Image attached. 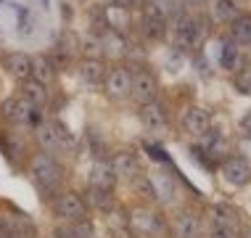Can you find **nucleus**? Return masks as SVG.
I'll list each match as a JSON object with an SVG mask.
<instances>
[{
	"instance_id": "c9c22d12",
	"label": "nucleus",
	"mask_w": 251,
	"mask_h": 238,
	"mask_svg": "<svg viewBox=\"0 0 251 238\" xmlns=\"http://www.w3.org/2000/svg\"><path fill=\"white\" fill-rule=\"evenodd\" d=\"M185 3H188V5H203L206 0H185Z\"/></svg>"
},
{
	"instance_id": "5701e85b",
	"label": "nucleus",
	"mask_w": 251,
	"mask_h": 238,
	"mask_svg": "<svg viewBox=\"0 0 251 238\" xmlns=\"http://www.w3.org/2000/svg\"><path fill=\"white\" fill-rule=\"evenodd\" d=\"M135 193L143 196V199L153 201L156 199V188H153V180H148V175H135Z\"/></svg>"
},
{
	"instance_id": "f704fd0d",
	"label": "nucleus",
	"mask_w": 251,
	"mask_h": 238,
	"mask_svg": "<svg viewBox=\"0 0 251 238\" xmlns=\"http://www.w3.org/2000/svg\"><path fill=\"white\" fill-rule=\"evenodd\" d=\"M0 238H19V236H13V233H8V230H0Z\"/></svg>"
},
{
	"instance_id": "f3484780",
	"label": "nucleus",
	"mask_w": 251,
	"mask_h": 238,
	"mask_svg": "<svg viewBox=\"0 0 251 238\" xmlns=\"http://www.w3.org/2000/svg\"><path fill=\"white\" fill-rule=\"evenodd\" d=\"M53 77H56V66H53V61L48 56H35L32 58V77L29 79H37V82L48 85Z\"/></svg>"
},
{
	"instance_id": "6ab92c4d",
	"label": "nucleus",
	"mask_w": 251,
	"mask_h": 238,
	"mask_svg": "<svg viewBox=\"0 0 251 238\" xmlns=\"http://www.w3.org/2000/svg\"><path fill=\"white\" fill-rule=\"evenodd\" d=\"M233 40L241 45H251V16H238L233 22Z\"/></svg>"
},
{
	"instance_id": "1a4fd4ad",
	"label": "nucleus",
	"mask_w": 251,
	"mask_h": 238,
	"mask_svg": "<svg viewBox=\"0 0 251 238\" xmlns=\"http://www.w3.org/2000/svg\"><path fill=\"white\" fill-rule=\"evenodd\" d=\"M3 69L8 72L13 79L24 82V79L32 77V56H26V53H22V51L5 53V56H3Z\"/></svg>"
},
{
	"instance_id": "f8f14e48",
	"label": "nucleus",
	"mask_w": 251,
	"mask_h": 238,
	"mask_svg": "<svg viewBox=\"0 0 251 238\" xmlns=\"http://www.w3.org/2000/svg\"><path fill=\"white\" fill-rule=\"evenodd\" d=\"M19 90H22V98H24L32 108L48 106V85L37 82V79H24Z\"/></svg>"
},
{
	"instance_id": "423d86ee",
	"label": "nucleus",
	"mask_w": 251,
	"mask_h": 238,
	"mask_svg": "<svg viewBox=\"0 0 251 238\" xmlns=\"http://www.w3.org/2000/svg\"><path fill=\"white\" fill-rule=\"evenodd\" d=\"M130 87H132V69H127V66H114V69L106 74V93L111 95V98H125V95H130Z\"/></svg>"
},
{
	"instance_id": "9b49d317",
	"label": "nucleus",
	"mask_w": 251,
	"mask_h": 238,
	"mask_svg": "<svg viewBox=\"0 0 251 238\" xmlns=\"http://www.w3.org/2000/svg\"><path fill=\"white\" fill-rule=\"evenodd\" d=\"M222 175H225L230 185H246L251 180V164L246 159H241V156H233V159H227L222 164Z\"/></svg>"
},
{
	"instance_id": "f257e3e1",
	"label": "nucleus",
	"mask_w": 251,
	"mask_h": 238,
	"mask_svg": "<svg viewBox=\"0 0 251 238\" xmlns=\"http://www.w3.org/2000/svg\"><path fill=\"white\" fill-rule=\"evenodd\" d=\"M29 175L35 180V185L43 190V193H56L61 180H64V169L50 154H37L32 156L29 161Z\"/></svg>"
},
{
	"instance_id": "412c9836",
	"label": "nucleus",
	"mask_w": 251,
	"mask_h": 238,
	"mask_svg": "<svg viewBox=\"0 0 251 238\" xmlns=\"http://www.w3.org/2000/svg\"><path fill=\"white\" fill-rule=\"evenodd\" d=\"M175 230H177V238H196V233H199V220L193 214H180Z\"/></svg>"
},
{
	"instance_id": "20e7f679",
	"label": "nucleus",
	"mask_w": 251,
	"mask_h": 238,
	"mask_svg": "<svg viewBox=\"0 0 251 238\" xmlns=\"http://www.w3.org/2000/svg\"><path fill=\"white\" fill-rule=\"evenodd\" d=\"M35 111L37 108H32L22 95H11V98H5L0 104V117L5 122H11V125H26V122H32V114Z\"/></svg>"
},
{
	"instance_id": "bb28decb",
	"label": "nucleus",
	"mask_w": 251,
	"mask_h": 238,
	"mask_svg": "<svg viewBox=\"0 0 251 238\" xmlns=\"http://www.w3.org/2000/svg\"><path fill=\"white\" fill-rule=\"evenodd\" d=\"M0 146H3L5 159L8 161H16V156L22 154V140H11L8 135H0Z\"/></svg>"
},
{
	"instance_id": "72a5a7b5",
	"label": "nucleus",
	"mask_w": 251,
	"mask_h": 238,
	"mask_svg": "<svg viewBox=\"0 0 251 238\" xmlns=\"http://www.w3.org/2000/svg\"><path fill=\"white\" fill-rule=\"evenodd\" d=\"M241 127H243V130H246V132H251V111H249L246 117L241 119Z\"/></svg>"
},
{
	"instance_id": "c756f323",
	"label": "nucleus",
	"mask_w": 251,
	"mask_h": 238,
	"mask_svg": "<svg viewBox=\"0 0 251 238\" xmlns=\"http://www.w3.org/2000/svg\"><path fill=\"white\" fill-rule=\"evenodd\" d=\"M235 87L241 93H251V72H238L235 74Z\"/></svg>"
},
{
	"instance_id": "7c9ffc66",
	"label": "nucleus",
	"mask_w": 251,
	"mask_h": 238,
	"mask_svg": "<svg viewBox=\"0 0 251 238\" xmlns=\"http://www.w3.org/2000/svg\"><path fill=\"white\" fill-rule=\"evenodd\" d=\"M53 236L56 238H74V230H72V225H58L53 230Z\"/></svg>"
},
{
	"instance_id": "cd10ccee",
	"label": "nucleus",
	"mask_w": 251,
	"mask_h": 238,
	"mask_svg": "<svg viewBox=\"0 0 251 238\" xmlns=\"http://www.w3.org/2000/svg\"><path fill=\"white\" fill-rule=\"evenodd\" d=\"M217 16L233 24L235 19H238V8H235V3H230V0H220V3H217Z\"/></svg>"
},
{
	"instance_id": "aec40b11",
	"label": "nucleus",
	"mask_w": 251,
	"mask_h": 238,
	"mask_svg": "<svg viewBox=\"0 0 251 238\" xmlns=\"http://www.w3.org/2000/svg\"><path fill=\"white\" fill-rule=\"evenodd\" d=\"M87 204H90V207H96V209H111V204H114L111 190L93 188L90 185V190H87Z\"/></svg>"
},
{
	"instance_id": "393cba45",
	"label": "nucleus",
	"mask_w": 251,
	"mask_h": 238,
	"mask_svg": "<svg viewBox=\"0 0 251 238\" xmlns=\"http://www.w3.org/2000/svg\"><path fill=\"white\" fill-rule=\"evenodd\" d=\"M143 32L151 40H161L167 32V22H161V19H146L143 16Z\"/></svg>"
},
{
	"instance_id": "f03ea898",
	"label": "nucleus",
	"mask_w": 251,
	"mask_h": 238,
	"mask_svg": "<svg viewBox=\"0 0 251 238\" xmlns=\"http://www.w3.org/2000/svg\"><path fill=\"white\" fill-rule=\"evenodd\" d=\"M53 214L64 222H79V220H87V209H85V201L79 199V193L74 190H58L56 199H53Z\"/></svg>"
},
{
	"instance_id": "2f4dec72",
	"label": "nucleus",
	"mask_w": 251,
	"mask_h": 238,
	"mask_svg": "<svg viewBox=\"0 0 251 238\" xmlns=\"http://www.w3.org/2000/svg\"><path fill=\"white\" fill-rule=\"evenodd\" d=\"M209 238H233V233H230V230H214V228H212Z\"/></svg>"
},
{
	"instance_id": "c85d7f7f",
	"label": "nucleus",
	"mask_w": 251,
	"mask_h": 238,
	"mask_svg": "<svg viewBox=\"0 0 251 238\" xmlns=\"http://www.w3.org/2000/svg\"><path fill=\"white\" fill-rule=\"evenodd\" d=\"M72 230H74V238H96L93 233V225L87 220H79V222H69Z\"/></svg>"
},
{
	"instance_id": "a878e982",
	"label": "nucleus",
	"mask_w": 251,
	"mask_h": 238,
	"mask_svg": "<svg viewBox=\"0 0 251 238\" xmlns=\"http://www.w3.org/2000/svg\"><path fill=\"white\" fill-rule=\"evenodd\" d=\"M235 64H238V43L235 40H225V45H222V66L233 69Z\"/></svg>"
},
{
	"instance_id": "6e6552de",
	"label": "nucleus",
	"mask_w": 251,
	"mask_h": 238,
	"mask_svg": "<svg viewBox=\"0 0 251 238\" xmlns=\"http://www.w3.org/2000/svg\"><path fill=\"white\" fill-rule=\"evenodd\" d=\"M180 127L185 135H203L209 130V114L199 106H188L180 114Z\"/></svg>"
},
{
	"instance_id": "a211bd4d",
	"label": "nucleus",
	"mask_w": 251,
	"mask_h": 238,
	"mask_svg": "<svg viewBox=\"0 0 251 238\" xmlns=\"http://www.w3.org/2000/svg\"><path fill=\"white\" fill-rule=\"evenodd\" d=\"M37 140H40V146L45 148V154L61 151V148H58V140H56V135H53L50 122H40V125H37Z\"/></svg>"
},
{
	"instance_id": "39448f33",
	"label": "nucleus",
	"mask_w": 251,
	"mask_h": 238,
	"mask_svg": "<svg viewBox=\"0 0 251 238\" xmlns=\"http://www.w3.org/2000/svg\"><path fill=\"white\" fill-rule=\"evenodd\" d=\"M140 122H143V127L153 135V138L167 135V111H164V106L156 104V101H151V104H146L140 108Z\"/></svg>"
},
{
	"instance_id": "473e14b6",
	"label": "nucleus",
	"mask_w": 251,
	"mask_h": 238,
	"mask_svg": "<svg viewBox=\"0 0 251 238\" xmlns=\"http://www.w3.org/2000/svg\"><path fill=\"white\" fill-rule=\"evenodd\" d=\"M108 3H111L114 8H130V5H132V0H108Z\"/></svg>"
},
{
	"instance_id": "0eeeda50",
	"label": "nucleus",
	"mask_w": 251,
	"mask_h": 238,
	"mask_svg": "<svg viewBox=\"0 0 251 238\" xmlns=\"http://www.w3.org/2000/svg\"><path fill=\"white\" fill-rule=\"evenodd\" d=\"M199 35H201V26L193 16L182 13L180 19H175V43L180 48H193L199 43Z\"/></svg>"
},
{
	"instance_id": "e433bc0d",
	"label": "nucleus",
	"mask_w": 251,
	"mask_h": 238,
	"mask_svg": "<svg viewBox=\"0 0 251 238\" xmlns=\"http://www.w3.org/2000/svg\"><path fill=\"white\" fill-rule=\"evenodd\" d=\"M249 238H251V236H249Z\"/></svg>"
},
{
	"instance_id": "4468645a",
	"label": "nucleus",
	"mask_w": 251,
	"mask_h": 238,
	"mask_svg": "<svg viewBox=\"0 0 251 238\" xmlns=\"http://www.w3.org/2000/svg\"><path fill=\"white\" fill-rule=\"evenodd\" d=\"M235 225H238V214H235L233 207H227V204L212 207V228L214 230H230L233 233Z\"/></svg>"
},
{
	"instance_id": "ddd939ff",
	"label": "nucleus",
	"mask_w": 251,
	"mask_h": 238,
	"mask_svg": "<svg viewBox=\"0 0 251 238\" xmlns=\"http://www.w3.org/2000/svg\"><path fill=\"white\" fill-rule=\"evenodd\" d=\"M90 185L93 188H103V190H114V185H117V175H114L111 161H106V159L96 161L93 175H90Z\"/></svg>"
},
{
	"instance_id": "2eb2a0df",
	"label": "nucleus",
	"mask_w": 251,
	"mask_h": 238,
	"mask_svg": "<svg viewBox=\"0 0 251 238\" xmlns=\"http://www.w3.org/2000/svg\"><path fill=\"white\" fill-rule=\"evenodd\" d=\"M79 77L85 79L87 85H98L106 79V64L100 58H85L79 64Z\"/></svg>"
},
{
	"instance_id": "dca6fc26",
	"label": "nucleus",
	"mask_w": 251,
	"mask_h": 238,
	"mask_svg": "<svg viewBox=\"0 0 251 238\" xmlns=\"http://www.w3.org/2000/svg\"><path fill=\"white\" fill-rule=\"evenodd\" d=\"M130 225L138 236H153L156 230H159V220H156V214L146 212V209H140V212H135L130 217Z\"/></svg>"
},
{
	"instance_id": "9d476101",
	"label": "nucleus",
	"mask_w": 251,
	"mask_h": 238,
	"mask_svg": "<svg viewBox=\"0 0 251 238\" xmlns=\"http://www.w3.org/2000/svg\"><path fill=\"white\" fill-rule=\"evenodd\" d=\"M108 161H111V167H114V175H117V180H119V178L132 180L135 175H140V161H138V156H135L132 151H127V148L117 151Z\"/></svg>"
},
{
	"instance_id": "7ed1b4c3",
	"label": "nucleus",
	"mask_w": 251,
	"mask_h": 238,
	"mask_svg": "<svg viewBox=\"0 0 251 238\" xmlns=\"http://www.w3.org/2000/svg\"><path fill=\"white\" fill-rule=\"evenodd\" d=\"M156 93H159V82H156V77L148 69H138L132 72V87H130V95L132 101H138L140 106L151 104L156 101Z\"/></svg>"
},
{
	"instance_id": "b1692460",
	"label": "nucleus",
	"mask_w": 251,
	"mask_h": 238,
	"mask_svg": "<svg viewBox=\"0 0 251 238\" xmlns=\"http://www.w3.org/2000/svg\"><path fill=\"white\" fill-rule=\"evenodd\" d=\"M153 5L161 11V16H164V19H180L182 16L180 0H153Z\"/></svg>"
},
{
	"instance_id": "4be33fe9",
	"label": "nucleus",
	"mask_w": 251,
	"mask_h": 238,
	"mask_svg": "<svg viewBox=\"0 0 251 238\" xmlns=\"http://www.w3.org/2000/svg\"><path fill=\"white\" fill-rule=\"evenodd\" d=\"M50 127H53V135H56V140H58V148L72 151L74 148V135L69 132V127H66L64 122H58V119H50Z\"/></svg>"
}]
</instances>
